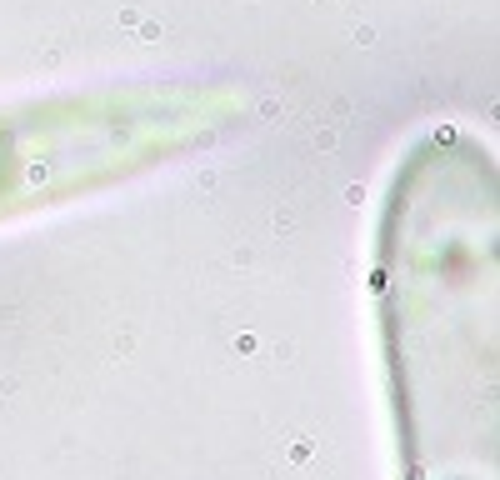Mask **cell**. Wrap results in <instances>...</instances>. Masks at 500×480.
I'll return each instance as SVG.
<instances>
[{
  "label": "cell",
  "mask_w": 500,
  "mask_h": 480,
  "mask_svg": "<svg viewBox=\"0 0 500 480\" xmlns=\"http://www.w3.org/2000/svg\"><path fill=\"white\" fill-rule=\"evenodd\" d=\"M401 480H495V171L425 135L390 185L375 256Z\"/></svg>",
  "instance_id": "cell-1"
},
{
  "label": "cell",
  "mask_w": 500,
  "mask_h": 480,
  "mask_svg": "<svg viewBox=\"0 0 500 480\" xmlns=\"http://www.w3.org/2000/svg\"><path fill=\"white\" fill-rule=\"evenodd\" d=\"M245 115L250 95L220 80H140L0 106V225L205 151Z\"/></svg>",
  "instance_id": "cell-2"
}]
</instances>
